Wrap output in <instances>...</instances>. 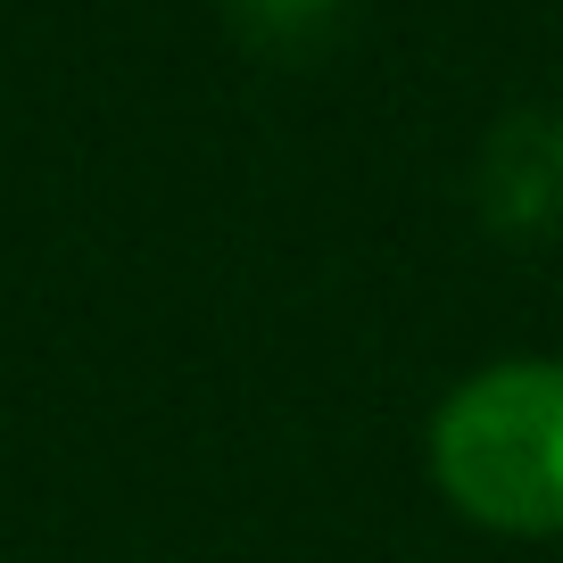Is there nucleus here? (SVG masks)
Instances as JSON below:
<instances>
[{
  "instance_id": "f257e3e1",
  "label": "nucleus",
  "mask_w": 563,
  "mask_h": 563,
  "mask_svg": "<svg viewBox=\"0 0 563 563\" xmlns=\"http://www.w3.org/2000/svg\"><path fill=\"white\" fill-rule=\"evenodd\" d=\"M431 481L481 530L555 539L563 530V365L522 356L448 389L431 415Z\"/></svg>"
},
{
  "instance_id": "f03ea898",
  "label": "nucleus",
  "mask_w": 563,
  "mask_h": 563,
  "mask_svg": "<svg viewBox=\"0 0 563 563\" xmlns=\"http://www.w3.org/2000/svg\"><path fill=\"white\" fill-rule=\"evenodd\" d=\"M249 18L265 25V34H307V25H323L340 9V0H241Z\"/></svg>"
}]
</instances>
